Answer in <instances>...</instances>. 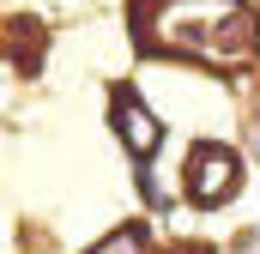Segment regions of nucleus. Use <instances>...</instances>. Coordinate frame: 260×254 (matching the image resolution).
Returning a JSON list of instances; mask_svg holds the SVG:
<instances>
[{
    "label": "nucleus",
    "mask_w": 260,
    "mask_h": 254,
    "mask_svg": "<svg viewBox=\"0 0 260 254\" xmlns=\"http://www.w3.org/2000/svg\"><path fill=\"white\" fill-rule=\"evenodd\" d=\"M170 254H206V248H170Z\"/></svg>",
    "instance_id": "nucleus-5"
},
{
    "label": "nucleus",
    "mask_w": 260,
    "mask_h": 254,
    "mask_svg": "<svg viewBox=\"0 0 260 254\" xmlns=\"http://www.w3.org/2000/svg\"><path fill=\"white\" fill-rule=\"evenodd\" d=\"M145 43L194 55L206 67H248L260 49V30L236 0H170L145 18Z\"/></svg>",
    "instance_id": "nucleus-1"
},
{
    "label": "nucleus",
    "mask_w": 260,
    "mask_h": 254,
    "mask_svg": "<svg viewBox=\"0 0 260 254\" xmlns=\"http://www.w3.org/2000/svg\"><path fill=\"white\" fill-rule=\"evenodd\" d=\"M115 127H121V139L133 145V157H151L157 151V121H151V109L133 97V91H115Z\"/></svg>",
    "instance_id": "nucleus-3"
},
{
    "label": "nucleus",
    "mask_w": 260,
    "mask_h": 254,
    "mask_svg": "<svg viewBox=\"0 0 260 254\" xmlns=\"http://www.w3.org/2000/svg\"><path fill=\"white\" fill-rule=\"evenodd\" d=\"M91 254H145V224H121V230H109Z\"/></svg>",
    "instance_id": "nucleus-4"
},
{
    "label": "nucleus",
    "mask_w": 260,
    "mask_h": 254,
    "mask_svg": "<svg viewBox=\"0 0 260 254\" xmlns=\"http://www.w3.org/2000/svg\"><path fill=\"white\" fill-rule=\"evenodd\" d=\"M236 182H242V164H236L224 145H200L194 157H188V200H200V206L230 200Z\"/></svg>",
    "instance_id": "nucleus-2"
}]
</instances>
